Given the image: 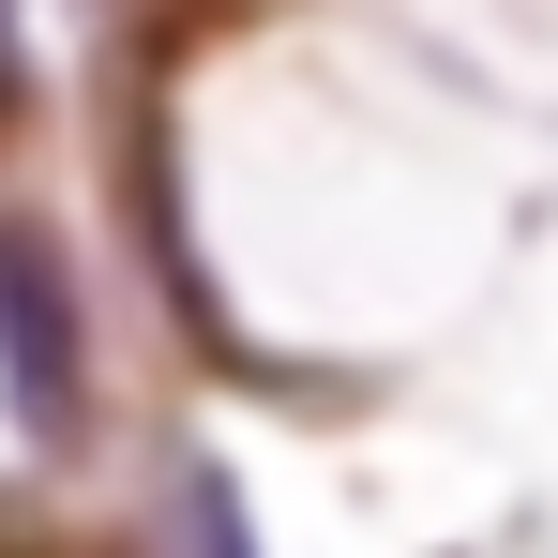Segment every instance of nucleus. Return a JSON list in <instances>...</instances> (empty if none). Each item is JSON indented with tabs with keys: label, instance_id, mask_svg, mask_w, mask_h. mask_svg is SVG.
<instances>
[{
	"label": "nucleus",
	"instance_id": "obj_3",
	"mask_svg": "<svg viewBox=\"0 0 558 558\" xmlns=\"http://www.w3.org/2000/svg\"><path fill=\"white\" fill-rule=\"evenodd\" d=\"M0 76H15V0H0Z\"/></svg>",
	"mask_w": 558,
	"mask_h": 558
},
{
	"label": "nucleus",
	"instance_id": "obj_2",
	"mask_svg": "<svg viewBox=\"0 0 558 558\" xmlns=\"http://www.w3.org/2000/svg\"><path fill=\"white\" fill-rule=\"evenodd\" d=\"M182 544H196V558H257L242 498H227V468H182Z\"/></svg>",
	"mask_w": 558,
	"mask_h": 558
},
{
	"label": "nucleus",
	"instance_id": "obj_4",
	"mask_svg": "<svg viewBox=\"0 0 558 558\" xmlns=\"http://www.w3.org/2000/svg\"><path fill=\"white\" fill-rule=\"evenodd\" d=\"M61 558H136V544H61Z\"/></svg>",
	"mask_w": 558,
	"mask_h": 558
},
{
	"label": "nucleus",
	"instance_id": "obj_1",
	"mask_svg": "<svg viewBox=\"0 0 558 558\" xmlns=\"http://www.w3.org/2000/svg\"><path fill=\"white\" fill-rule=\"evenodd\" d=\"M0 392H15V423H31V438H76V408H92L76 272H61V242H46L31 211H0Z\"/></svg>",
	"mask_w": 558,
	"mask_h": 558
}]
</instances>
